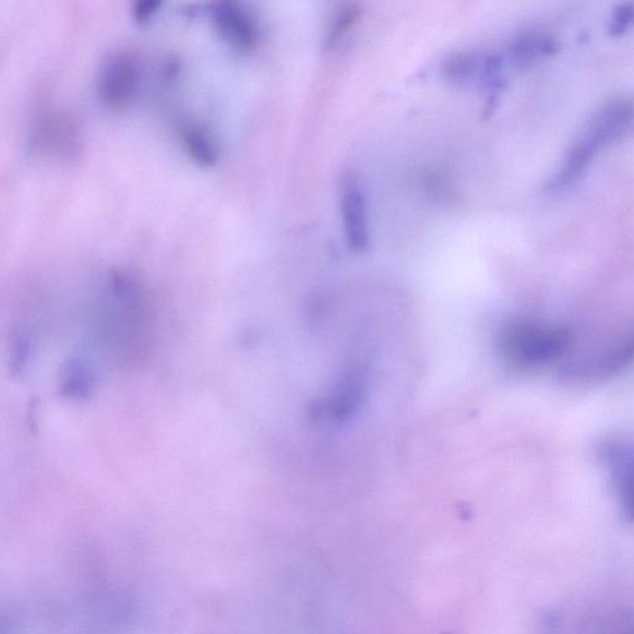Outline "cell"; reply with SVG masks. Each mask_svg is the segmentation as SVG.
Returning <instances> with one entry per match:
<instances>
[{
	"mask_svg": "<svg viewBox=\"0 0 634 634\" xmlns=\"http://www.w3.org/2000/svg\"><path fill=\"white\" fill-rule=\"evenodd\" d=\"M634 123V103L629 99H614L597 110L584 132L577 137L559 171L549 182V190L562 191L572 187L590 167L596 155L630 131Z\"/></svg>",
	"mask_w": 634,
	"mask_h": 634,
	"instance_id": "1",
	"label": "cell"
},
{
	"mask_svg": "<svg viewBox=\"0 0 634 634\" xmlns=\"http://www.w3.org/2000/svg\"><path fill=\"white\" fill-rule=\"evenodd\" d=\"M570 345V333L563 326L517 321L504 328L503 351L512 361L525 366L553 362Z\"/></svg>",
	"mask_w": 634,
	"mask_h": 634,
	"instance_id": "2",
	"label": "cell"
},
{
	"mask_svg": "<svg viewBox=\"0 0 634 634\" xmlns=\"http://www.w3.org/2000/svg\"><path fill=\"white\" fill-rule=\"evenodd\" d=\"M142 68L136 53L117 50L109 53L98 71L97 92L100 103L110 110L131 107L141 88Z\"/></svg>",
	"mask_w": 634,
	"mask_h": 634,
	"instance_id": "3",
	"label": "cell"
},
{
	"mask_svg": "<svg viewBox=\"0 0 634 634\" xmlns=\"http://www.w3.org/2000/svg\"><path fill=\"white\" fill-rule=\"evenodd\" d=\"M211 17L220 38L240 50H252L261 40V31L254 16L241 4L217 2Z\"/></svg>",
	"mask_w": 634,
	"mask_h": 634,
	"instance_id": "4",
	"label": "cell"
},
{
	"mask_svg": "<svg viewBox=\"0 0 634 634\" xmlns=\"http://www.w3.org/2000/svg\"><path fill=\"white\" fill-rule=\"evenodd\" d=\"M342 214L348 243L354 250H364L370 241L369 213L364 191L355 176H348L344 180Z\"/></svg>",
	"mask_w": 634,
	"mask_h": 634,
	"instance_id": "5",
	"label": "cell"
},
{
	"mask_svg": "<svg viewBox=\"0 0 634 634\" xmlns=\"http://www.w3.org/2000/svg\"><path fill=\"white\" fill-rule=\"evenodd\" d=\"M179 137L189 158L202 168L215 167L219 158L216 137L205 124L183 122L179 128Z\"/></svg>",
	"mask_w": 634,
	"mask_h": 634,
	"instance_id": "6",
	"label": "cell"
},
{
	"mask_svg": "<svg viewBox=\"0 0 634 634\" xmlns=\"http://www.w3.org/2000/svg\"><path fill=\"white\" fill-rule=\"evenodd\" d=\"M615 489L623 517L634 521V453L626 448L608 450Z\"/></svg>",
	"mask_w": 634,
	"mask_h": 634,
	"instance_id": "7",
	"label": "cell"
},
{
	"mask_svg": "<svg viewBox=\"0 0 634 634\" xmlns=\"http://www.w3.org/2000/svg\"><path fill=\"white\" fill-rule=\"evenodd\" d=\"M557 49L555 41L549 36L537 33H529L519 36L511 45V58L518 65H528L541 58H547L554 53Z\"/></svg>",
	"mask_w": 634,
	"mask_h": 634,
	"instance_id": "8",
	"label": "cell"
},
{
	"mask_svg": "<svg viewBox=\"0 0 634 634\" xmlns=\"http://www.w3.org/2000/svg\"><path fill=\"white\" fill-rule=\"evenodd\" d=\"M162 7L160 2L156 0H144V2L135 3L133 8V15L135 21L143 23L152 20L153 15L159 11Z\"/></svg>",
	"mask_w": 634,
	"mask_h": 634,
	"instance_id": "9",
	"label": "cell"
},
{
	"mask_svg": "<svg viewBox=\"0 0 634 634\" xmlns=\"http://www.w3.org/2000/svg\"><path fill=\"white\" fill-rule=\"evenodd\" d=\"M357 12L354 8L347 9L346 12L342 13L337 17V22L334 25V29L330 33L328 43H333L343 35L344 32L350 27L351 23L356 20Z\"/></svg>",
	"mask_w": 634,
	"mask_h": 634,
	"instance_id": "10",
	"label": "cell"
}]
</instances>
